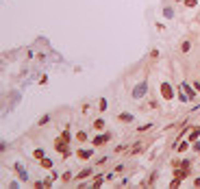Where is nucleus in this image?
Masks as SVG:
<instances>
[{"label": "nucleus", "instance_id": "nucleus-1", "mask_svg": "<svg viewBox=\"0 0 200 189\" xmlns=\"http://www.w3.org/2000/svg\"><path fill=\"white\" fill-rule=\"evenodd\" d=\"M68 139H65V137H59V139H57V142H54V150H57V152H61V154H63V159H68V157H70V146H68Z\"/></svg>", "mask_w": 200, "mask_h": 189}, {"label": "nucleus", "instance_id": "nucleus-2", "mask_svg": "<svg viewBox=\"0 0 200 189\" xmlns=\"http://www.w3.org/2000/svg\"><path fill=\"white\" fill-rule=\"evenodd\" d=\"M146 92H148V83H146V81H142L139 85H135V89H133V98H135V100H137V98H144Z\"/></svg>", "mask_w": 200, "mask_h": 189}, {"label": "nucleus", "instance_id": "nucleus-3", "mask_svg": "<svg viewBox=\"0 0 200 189\" xmlns=\"http://www.w3.org/2000/svg\"><path fill=\"white\" fill-rule=\"evenodd\" d=\"M161 96H163L165 100H172V98H174V89H172L170 83H161Z\"/></svg>", "mask_w": 200, "mask_h": 189}, {"label": "nucleus", "instance_id": "nucleus-4", "mask_svg": "<svg viewBox=\"0 0 200 189\" xmlns=\"http://www.w3.org/2000/svg\"><path fill=\"white\" fill-rule=\"evenodd\" d=\"M109 139H111V135H109V133H107V135H102V137H96V139H94V146H96V148H100V146H104Z\"/></svg>", "mask_w": 200, "mask_h": 189}, {"label": "nucleus", "instance_id": "nucleus-5", "mask_svg": "<svg viewBox=\"0 0 200 189\" xmlns=\"http://www.w3.org/2000/svg\"><path fill=\"white\" fill-rule=\"evenodd\" d=\"M76 157L85 161V159H89V157H92V150H85V148H78V150H76Z\"/></svg>", "mask_w": 200, "mask_h": 189}, {"label": "nucleus", "instance_id": "nucleus-6", "mask_svg": "<svg viewBox=\"0 0 200 189\" xmlns=\"http://www.w3.org/2000/svg\"><path fill=\"white\" fill-rule=\"evenodd\" d=\"M183 92L187 94L189 100H194V98H196V92H194V89H192V85H187V83H183Z\"/></svg>", "mask_w": 200, "mask_h": 189}, {"label": "nucleus", "instance_id": "nucleus-7", "mask_svg": "<svg viewBox=\"0 0 200 189\" xmlns=\"http://www.w3.org/2000/svg\"><path fill=\"white\" fill-rule=\"evenodd\" d=\"M87 176H92V170H89V167H85L83 172H78V176H76V178H78V181H85Z\"/></svg>", "mask_w": 200, "mask_h": 189}, {"label": "nucleus", "instance_id": "nucleus-8", "mask_svg": "<svg viewBox=\"0 0 200 189\" xmlns=\"http://www.w3.org/2000/svg\"><path fill=\"white\" fill-rule=\"evenodd\" d=\"M76 142L85 143V142H87V133H85V131H78V133H76Z\"/></svg>", "mask_w": 200, "mask_h": 189}, {"label": "nucleus", "instance_id": "nucleus-9", "mask_svg": "<svg viewBox=\"0 0 200 189\" xmlns=\"http://www.w3.org/2000/svg\"><path fill=\"white\" fill-rule=\"evenodd\" d=\"M118 120H122V122H133V115H131V113H120Z\"/></svg>", "mask_w": 200, "mask_h": 189}, {"label": "nucleus", "instance_id": "nucleus-10", "mask_svg": "<svg viewBox=\"0 0 200 189\" xmlns=\"http://www.w3.org/2000/svg\"><path fill=\"white\" fill-rule=\"evenodd\" d=\"M198 135H200V128H194V131L189 133V142L194 143V142H196V139H198Z\"/></svg>", "mask_w": 200, "mask_h": 189}, {"label": "nucleus", "instance_id": "nucleus-11", "mask_svg": "<svg viewBox=\"0 0 200 189\" xmlns=\"http://www.w3.org/2000/svg\"><path fill=\"white\" fill-rule=\"evenodd\" d=\"M42 167H44V170H52V161L44 157V159H42Z\"/></svg>", "mask_w": 200, "mask_h": 189}, {"label": "nucleus", "instance_id": "nucleus-12", "mask_svg": "<svg viewBox=\"0 0 200 189\" xmlns=\"http://www.w3.org/2000/svg\"><path fill=\"white\" fill-rule=\"evenodd\" d=\"M178 167H183V170H185L187 174L192 172V163H189V161H181V165H178Z\"/></svg>", "mask_w": 200, "mask_h": 189}, {"label": "nucleus", "instance_id": "nucleus-13", "mask_svg": "<svg viewBox=\"0 0 200 189\" xmlns=\"http://www.w3.org/2000/svg\"><path fill=\"white\" fill-rule=\"evenodd\" d=\"M104 126H107V124H104V120H96V122H94V128H96V131H102Z\"/></svg>", "mask_w": 200, "mask_h": 189}, {"label": "nucleus", "instance_id": "nucleus-14", "mask_svg": "<svg viewBox=\"0 0 200 189\" xmlns=\"http://www.w3.org/2000/svg\"><path fill=\"white\" fill-rule=\"evenodd\" d=\"M187 146H189V139H187V142H181L176 150H178V152H185V150H187Z\"/></svg>", "mask_w": 200, "mask_h": 189}, {"label": "nucleus", "instance_id": "nucleus-15", "mask_svg": "<svg viewBox=\"0 0 200 189\" xmlns=\"http://www.w3.org/2000/svg\"><path fill=\"white\" fill-rule=\"evenodd\" d=\"M142 150H144V146H142V143H137V146H133V148H131V152H133V154H137V152H142Z\"/></svg>", "mask_w": 200, "mask_h": 189}, {"label": "nucleus", "instance_id": "nucleus-16", "mask_svg": "<svg viewBox=\"0 0 200 189\" xmlns=\"http://www.w3.org/2000/svg\"><path fill=\"white\" fill-rule=\"evenodd\" d=\"M15 170L20 172V178H22V181H26V178H28V176H26V172H24V170H22L20 165H15Z\"/></svg>", "mask_w": 200, "mask_h": 189}, {"label": "nucleus", "instance_id": "nucleus-17", "mask_svg": "<svg viewBox=\"0 0 200 189\" xmlns=\"http://www.w3.org/2000/svg\"><path fill=\"white\" fill-rule=\"evenodd\" d=\"M181 50H183V52H189V50H192V44H189V42H183Z\"/></svg>", "mask_w": 200, "mask_h": 189}, {"label": "nucleus", "instance_id": "nucleus-18", "mask_svg": "<svg viewBox=\"0 0 200 189\" xmlns=\"http://www.w3.org/2000/svg\"><path fill=\"white\" fill-rule=\"evenodd\" d=\"M163 15H165V17H172V15H174V11H172L170 7H165V9H163Z\"/></svg>", "mask_w": 200, "mask_h": 189}, {"label": "nucleus", "instance_id": "nucleus-19", "mask_svg": "<svg viewBox=\"0 0 200 189\" xmlns=\"http://www.w3.org/2000/svg\"><path fill=\"white\" fill-rule=\"evenodd\" d=\"M61 181H63V183H70V181H72V174H70V172H65V174L61 176Z\"/></svg>", "mask_w": 200, "mask_h": 189}, {"label": "nucleus", "instance_id": "nucleus-20", "mask_svg": "<svg viewBox=\"0 0 200 189\" xmlns=\"http://www.w3.org/2000/svg\"><path fill=\"white\" fill-rule=\"evenodd\" d=\"M98 109H100V111H104V109H107V100H104V98H100V102H98Z\"/></svg>", "mask_w": 200, "mask_h": 189}, {"label": "nucleus", "instance_id": "nucleus-21", "mask_svg": "<svg viewBox=\"0 0 200 189\" xmlns=\"http://www.w3.org/2000/svg\"><path fill=\"white\" fill-rule=\"evenodd\" d=\"M33 157H35V159H39V161H42V159H44V152H42V150H35V152H33Z\"/></svg>", "mask_w": 200, "mask_h": 189}, {"label": "nucleus", "instance_id": "nucleus-22", "mask_svg": "<svg viewBox=\"0 0 200 189\" xmlns=\"http://www.w3.org/2000/svg\"><path fill=\"white\" fill-rule=\"evenodd\" d=\"M185 7H187V9H194V7H196V0H185Z\"/></svg>", "mask_w": 200, "mask_h": 189}, {"label": "nucleus", "instance_id": "nucleus-23", "mask_svg": "<svg viewBox=\"0 0 200 189\" xmlns=\"http://www.w3.org/2000/svg\"><path fill=\"white\" fill-rule=\"evenodd\" d=\"M148 109H152V111H154V109H159V102H157V100H152V102H148Z\"/></svg>", "mask_w": 200, "mask_h": 189}, {"label": "nucleus", "instance_id": "nucleus-24", "mask_svg": "<svg viewBox=\"0 0 200 189\" xmlns=\"http://www.w3.org/2000/svg\"><path fill=\"white\" fill-rule=\"evenodd\" d=\"M48 122H50V115H44V117L39 120V126H44V124H48Z\"/></svg>", "mask_w": 200, "mask_h": 189}, {"label": "nucleus", "instance_id": "nucleus-25", "mask_svg": "<svg viewBox=\"0 0 200 189\" xmlns=\"http://www.w3.org/2000/svg\"><path fill=\"white\" fill-rule=\"evenodd\" d=\"M152 183H157V172H152V174H150V181H148V185H152Z\"/></svg>", "mask_w": 200, "mask_h": 189}, {"label": "nucleus", "instance_id": "nucleus-26", "mask_svg": "<svg viewBox=\"0 0 200 189\" xmlns=\"http://www.w3.org/2000/svg\"><path fill=\"white\" fill-rule=\"evenodd\" d=\"M61 137H65V139H68V142H70V139H72V135H70V131H63V133H61Z\"/></svg>", "mask_w": 200, "mask_h": 189}, {"label": "nucleus", "instance_id": "nucleus-27", "mask_svg": "<svg viewBox=\"0 0 200 189\" xmlns=\"http://www.w3.org/2000/svg\"><path fill=\"white\" fill-rule=\"evenodd\" d=\"M194 185H196V187H200V176L196 178V181H194Z\"/></svg>", "mask_w": 200, "mask_h": 189}]
</instances>
